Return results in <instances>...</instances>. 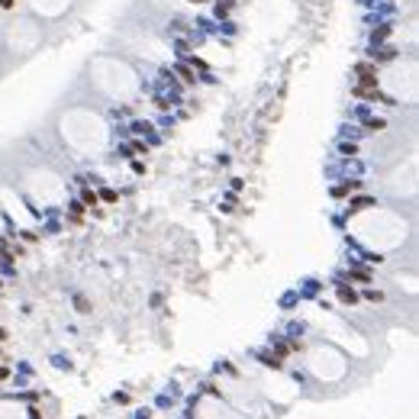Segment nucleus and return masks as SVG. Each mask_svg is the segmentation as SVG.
I'll return each mask as SVG.
<instances>
[{
	"mask_svg": "<svg viewBox=\"0 0 419 419\" xmlns=\"http://www.w3.org/2000/svg\"><path fill=\"white\" fill-rule=\"evenodd\" d=\"M339 300H342V303H355L358 294H355L351 287H345V284H339Z\"/></svg>",
	"mask_w": 419,
	"mask_h": 419,
	"instance_id": "nucleus-1",
	"label": "nucleus"
},
{
	"mask_svg": "<svg viewBox=\"0 0 419 419\" xmlns=\"http://www.w3.org/2000/svg\"><path fill=\"white\" fill-rule=\"evenodd\" d=\"M261 361H264L268 368H274V371H278V368L284 365V361H280V355H271V351H264V355H261Z\"/></svg>",
	"mask_w": 419,
	"mask_h": 419,
	"instance_id": "nucleus-2",
	"label": "nucleus"
},
{
	"mask_svg": "<svg viewBox=\"0 0 419 419\" xmlns=\"http://www.w3.org/2000/svg\"><path fill=\"white\" fill-rule=\"evenodd\" d=\"M368 207H374V200H368V197H365V200H351V203H349L351 213H358V210H368Z\"/></svg>",
	"mask_w": 419,
	"mask_h": 419,
	"instance_id": "nucleus-3",
	"label": "nucleus"
},
{
	"mask_svg": "<svg viewBox=\"0 0 419 419\" xmlns=\"http://www.w3.org/2000/svg\"><path fill=\"white\" fill-rule=\"evenodd\" d=\"M351 278H358V280H371V274H368L365 268H351Z\"/></svg>",
	"mask_w": 419,
	"mask_h": 419,
	"instance_id": "nucleus-4",
	"label": "nucleus"
},
{
	"mask_svg": "<svg viewBox=\"0 0 419 419\" xmlns=\"http://www.w3.org/2000/svg\"><path fill=\"white\" fill-rule=\"evenodd\" d=\"M365 297H368V300H374V303H380V300H384V294H380V290H368Z\"/></svg>",
	"mask_w": 419,
	"mask_h": 419,
	"instance_id": "nucleus-5",
	"label": "nucleus"
},
{
	"mask_svg": "<svg viewBox=\"0 0 419 419\" xmlns=\"http://www.w3.org/2000/svg\"><path fill=\"white\" fill-rule=\"evenodd\" d=\"M81 213H84V207H81V203H71V216L81 219Z\"/></svg>",
	"mask_w": 419,
	"mask_h": 419,
	"instance_id": "nucleus-6",
	"label": "nucleus"
},
{
	"mask_svg": "<svg viewBox=\"0 0 419 419\" xmlns=\"http://www.w3.org/2000/svg\"><path fill=\"white\" fill-rule=\"evenodd\" d=\"M384 126H387L384 119H371V123H368V129H374V132H377V129H384Z\"/></svg>",
	"mask_w": 419,
	"mask_h": 419,
	"instance_id": "nucleus-7",
	"label": "nucleus"
},
{
	"mask_svg": "<svg viewBox=\"0 0 419 419\" xmlns=\"http://www.w3.org/2000/svg\"><path fill=\"white\" fill-rule=\"evenodd\" d=\"M74 303H78V310H81V313H91V310H87V300H84V297H78Z\"/></svg>",
	"mask_w": 419,
	"mask_h": 419,
	"instance_id": "nucleus-8",
	"label": "nucleus"
},
{
	"mask_svg": "<svg viewBox=\"0 0 419 419\" xmlns=\"http://www.w3.org/2000/svg\"><path fill=\"white\" fill-rule=\"evenodd\" d=\"M13 3H16V0H0V7H7V10L13 7Z\"/></svg>",
	"mask_w": 419,
	"mask_h": 419,
	"instance_id": "nucleus-9",
	"label": "nucleus"
},
{
	"mask_svg": "<svg viewBox=\"0 0 419 419\" xmlns=\"http://www.w3.org/2000/svg\"><path fill=\"white\" fill-rule=\"evenodd\" d=\"M3 339H7V332H3V329H0V342H3Z\"/></svg>",
	"mask_w": 419,
	"mask_h": 419,
	"instance_id": "nucleus-10",
	"label": "nucleus"
}]
</instances>
